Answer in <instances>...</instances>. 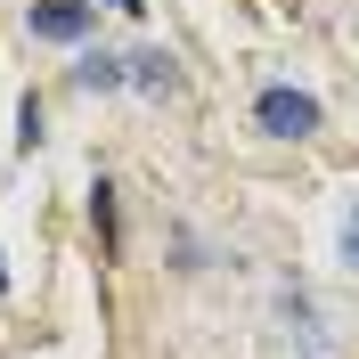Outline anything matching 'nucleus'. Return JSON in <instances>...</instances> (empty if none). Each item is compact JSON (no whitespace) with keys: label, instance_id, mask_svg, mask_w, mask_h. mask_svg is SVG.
<instances>
[{"label":"nucleus","instance_id":"6","mask_svg":"<svg viewBox=\"0 0 359 359\" xmlns=\"http://www.w3.org/2000/svg\"><path fill=\"white\" fill-rule=\"evenodd\" d=\"M17 147H25V156L41 147V98H33V90H25V107H17Z\"/></svg>","mask_w":359,"mask_h":359},{"label":"nucleus","instance_id":"5","mask_svg":"<svg viewBox=\"0 0 359 359\" xmlns=\"http://www.w3.org/2000/svg\"><path fill=\"white\" fill-rule=\"evenodd\" d=\"M74 82H82V90H123V82H131V57H107V49H90L82 66H74Z\"/></svg>","mask_w":359,"mask_h":359},{"label":"nucleus","instance_id":"8","mask_svg":"<svg viewBox=\"0 0 359 359\" xmlns=\"http://www.w3.org/2000/svg\"><path fill=\"white\" fill-rule=\"evenodd\" d=\"M107 8H123V17H139V8H147V0H107Z\"/></svg>","mask_w":359,"mask_h":359},{"label":"nucleus","instance_id":"3","mask_svg":"<svg viewBox=\"0 0 359 359\" xmlns=\"http://www.w3.org/2000/svg\"><path fill=\"white\" fill-rule=\"evenodd\" d=\"M90 229H98V262L123 253V221H114V188L107 180H90Z\"/></svg>","mask_w":359,"mask_h":359},{"label":"nucleus","instance_id":"9","mask_svg":"<svg viewBox=\"0 0 359 359\" xmlns=\"http://www.w3.org/2000/svg\"><path fill=\"white\" fill-rule=\"evenodd\" d=\"M0 294H8V253H0Z\"/></svg>","mask_w":359,"mask_h":359},{"label":"nucleus","instance_id":"1","mask_svg":"<svg viewBox=\"0 0 359 359\" xmlns=\"http://www.w3.org/2000/svg\"><path fill=\"white\" fill-rule=\"evenodd\" d=\"M253 123H262L269 139H311L318 131V98L294 90V82H269L262 98H253Z\"/></svg>","mask_w":359,"mask_h":359},{"label":"nucleus","instance_id":"7","mask_svg":"<svg viewBox=\"0 0 359 359\" xmlns=\"http://www.w3.org/2000/svg\"><path fill=\"white\" fill-rule=\"evenodd\" d=\"M343 253H351V269H359V212H351V229H343Z\"/></svg>","mask_w":359,"mask_h":359},{"label":"nucleus","instance_id":"4","mask_svg":"<svg viewBox=\"0 0 359 359\" xmlns=\"http://www.w3.org/2000/svg\"><path fill=\"white\" fill-rule=\"evenodd\" d=\"M131 82L147 90V98H172V90H180V66L163 57V49H139V57H131Z\"/></svg>","mask_w":359,"mask_h":359},{"label":"nucleus","instance_id":"2","mask_svg":"<svg viewBox=\"0 0 359 359\" xmlns=\"http://www.w3.org/2000/svg\"><path fill=\"white\" fill-rule=\"evenodd\" d=\"M25 25H33V41H90L98 0H33V8H25Z\"/></svg>","mask_w":359,"mask_h":359}]
</instances>
